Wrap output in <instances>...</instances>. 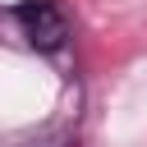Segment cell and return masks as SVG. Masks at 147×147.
Segmentation results:
<instances>
[{
    "instance_id": "cell-1",
    "label": "cell",
    "mask_w": 147,
    "mask_h": 147,
    "mask_svg": "<svg viewBox=\"0 0 147 147\" xmlns=\"http://www.w3.org/2000/svg\"><path fill=\"white\" fill-rule=\"evenodd\" d=\"M14 18H18L23 37H28L37 51H60L64 37H69V23H64V14H60L51 0H23V5L14 9Z\"/></svg>"
}]
</instances>
